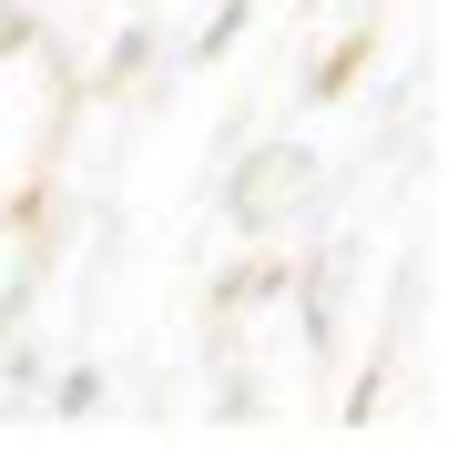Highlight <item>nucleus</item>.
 I'll list each match as a JSON object with an SVG mask.
<instances>
[{
  "label": "nucleus",
  "instance_id": "obj_2",
  "mask_svg": "<svg viewBox=\"0 0 458 458\" xmlns=\"http://www.w3.org/2000/svg\"><path fill=\"white\" fill-rule=\"evenodd\" d=\"M143 62H153V31L132 21V31L113 41V62H102V82H143Z\"/></svg>",
  "mask_w": 458,
  "mask_h": 458
},
{
  "label": "nucleus",
  "instance_id": "obj_3",
  "mask_svg": "<svg viewBox=\"0 0 458 458\" xmlns=\"http://www.w3.org/2000/svg\"><path fill=\"white\" fill-rule=\"evenodd\" d=\"M102 408V367H72L62 377V418H92Z\"/></svg>",
  "mask_w": 458,
  "mask_h": 458
},
{
  "label": "nucleus",
  "instance_id": "obj_1",
  "mask_svg": "<svg viewBox=\"0 0 458 458\" xmlns=\"http://www.w3.org/2000/svg\"><path fill=\"white\" fill-rule=\"evenodd\" d=\"M306 174H316V153H306V143H265V153H245V174H234V225L265 234L295 194H306Z\"/></svg>",
  "mask_w": 458,
  "mask_h": 458
}]
</instances>
